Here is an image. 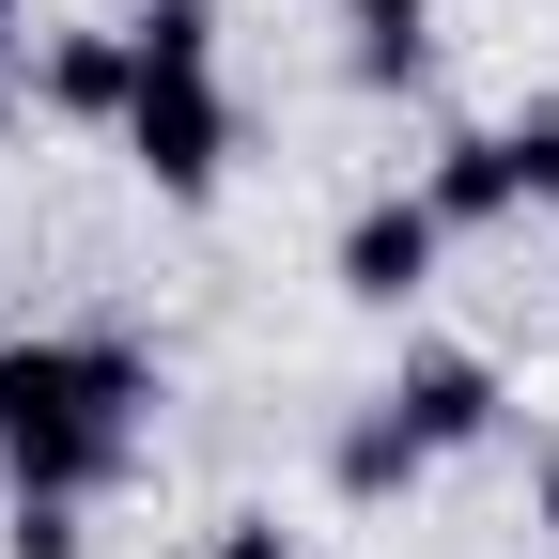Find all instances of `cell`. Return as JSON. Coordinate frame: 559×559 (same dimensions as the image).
<instances>
[{
    "label": "cell",
    "instance_id": "cell-8",
    "mask_svg": "<svg viewBox=\"0 0 559 559\" xmlns=\"http://www.w3.org/2000/svg\"><path fill=\"white\" fill-rule=\"evenodd\" d=\"M326 481H342V498H419V481H436V451H419V419L373 389L358 419H342V451H326Z\"/></svg>",
    "mask_w": 559,
    "mask_h": 559
},
{
    "label": "cell",
    "instance_id": "cell-6",
    "mask_svg": "<svg viewBox=\"0 0 559 559\" xmlns=\"http://www.w3.org/2000/svg\"><path fill=\"white\" fill-rule=\"evenodd\" d=\"M419 202H436L451 234H498V218H528V187H513V140H498V124L436 140V171H419Z\"/></svg>",
    "mask_w": 559,
    "mask_h": 559
},
{
    "label": "cell",
    "instance_id": "cell-5",
    "mask_svg": "<svg viewBox=\"0 0 559 559\" xmlns=\"http://www.w3.org/2000/svg\"><path fill=\"white\" fill-rule=\"evenodd\" d=\"M342 79L358 94H419L436 79V0H342Z\"/></svg>",
    "mask_w": 559,
    "mask_h": 559
},
{
    "label": "cell",
    "instance_id": "cell-11",
    "mask_svg": "<svg viewBox=\"0 0 559 559\" xmlns=\"http://www.w3.org/2000/svg\"><path fill=\"white\" fill-rule=\"evenodd\" d=\"M0 544H16V559H79L94 528H79V498H16V528H0Z\"/></svg>",
    "mask_w": 559,
    "mask_h": 559
},
{
    "label": "cell",
    "instance_id": "cell-9",
    "mask_svg": "<svg viewBox=\"0 0 559 559\" xmlns=\"http://www.w3.org/2000/svg\"><path fill=\"white\" fill-rule=\"evenodd\" d=\"M124 47H140V79H218V0H140Z\"/></svg>",
    "mask_w": 559,
    "mask_h": 559
},
{
    "label": "cell",
    "instance_id": "cell-10",
    "mask_svg": "<svg viewBox=\"0 0 559 559\" xmlns=\"http://www.w3.org/2000/svg\"><path fill=\"white\" fill-rule=\"evenodd\" d=\"M498 140H513V187L544 202V218H559V94H528V109H513Z\"/></svg>",
    "mask_w": 559,
    "mask_h": 559
},
{
    "label": "cell",
    "instance_id": "cell-4",
    "mask_svg": "<svg viewBox=\"0 0 559 559\" xmlns=\"http://www.w3.org/2000/svg\"><path fill=\"white\" fill-rule=\"evenodd\" d=\"M389 404L419 419V451H498V419H513V389H498V358H466V342H404V373H389Z\"/></svg>",
    "mask_w": 559,
    "mask_h": 559
},
{
    "label": "cell",
    "instance_id": "cell-7",
    "mask_svg": "<svg viewBox=\"0 0 559 559\" xmlns=\"http://www.w3.org/2000/svg\"><path fill=\"white\" fill-rule=\"evenodd\" d=\"M32 94H47L62 124H124V94H140V47H124V32H47Z\"/></svg>",
    "mask_w": 559,
    "mask_h": 559
},
{
    "label": "cell",
    "instance_id": "cell-3",
    "mask_svg": "<svg viewBox=\"0 0 559 559\" xmlns=\"http://www.w3.org/2000/svg\"><path fill=\"white\" fill-rule=\"evenodd\" d=\"M436 264H451V218H436L419 187L358 202V218H342V249H326V280H342L358 311H419V296H436Z\"/></svg>",
    "mask_w": 559,
    "mask_h": 559
},
{
    "label": "cell",
    "instance_id": "cell-14",
    "mask_svg": "<svg viewBox=\"0 0 559 559\" xmlns=\"http://www.w3.org/2000/svg\"><path fill=\"white\" fill-rule=\"evenodd\" d=\"M16 16H32V0H0V32H16Z\"/></svg>",
    "mask_w": 559,
    "mask_h": 559
},
{
    "label": "cell",
    "instance_id": "cell-12",
    "mask_svg": "<svg viewBox=\"0 0 559 559\" xmlns=\"http://www.w3.org/2000/svg\"><path fill=\"white\" fill-rule=\"evenodd\" d=\"M202 559H296V528H280V513H234L218 544H202Z\"/></svg>",
    "mask_w": 559,
    "mask_h": 559
},
{
    "label": "cell",
    "instance_id": "cell-2",
    "mask_svg": "<svg viewBox=\"0 0 559 559\" xmlns=\"http://www.w3.org/2000/svg\"><path fill=\"white\" fill-rule=\"evenodd\" d=\"M124 156L156 202H218L234 187V94L218 79H140L124 94Z\"/></svg>",
    "mask_w": 559,
    "mask_h": 559
},
{
    "label": "cell",
    "instance_id": "cell-13",
    "mask_svg": "<svg viewBox=\"0 0 559 559\" xmlns=\"http://www.w3.org/2000/svg\"><path fill=\"white\" fill-rule=\"evenodd\" d=\"M528 528H544V544H559V451H544V466H528Z\"/></svg>",
    "mask_w": 559,
    "mask_h": 559
},
{
    "label": "cell",
    "instance_id": "cell-1",
    "mask_svg": "<svg viewBox=\"0 0 559 559\" xmlns=\"http://www.w3.org/2000/svg\"><path fill=\"white\" fill-rule=\"evenodd\" d=\"M140 419H156V358L109 326H32L0 342V481L16 498H109L140 466Z\"/></svg>",
    "mask_w": 559,
    "mask_h": 559
}]
</instances>
